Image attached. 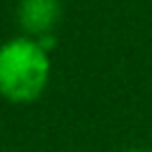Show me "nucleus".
<instances>
[{"label":"nucleus","mask_w":152,"mask_h":152,"mask_svg":"<svg viewBox=\"0 0 152 152\" xmlns=\"http://www.w3.org/2000/svg\"><path fill=\"white\" fill-rule=\"evenodd\" d=\"M128 152H152V150H145V147H138V150H128Z\"/></svg>","instance_id":"3"},{"label":"nucleus","mask_w":152,"mask_h":152,"mask_svg":"<svg viewBox=\"0 0 152 152\" xmlns=\"http://www.w3.org/2000/svg\"><path fill=\"white\" fill-rule=\"evenodd\" d=\"M62 19V0H19L17 2V21L24 36L45 40L52 38L55 26Z\"/></svg>","instance_id":"2"},{"label":"nucleus","mask_w":152,"mask_h":152,"mask_svg":"<svg viewBox=\"0 0 152 152\" xmlns=\"http://www.w3.org/2000/svg\"><path fill=\"white\" fill-rule=\"evenodd\" d=\"M50 50L28 36L0 43V95L14 104L38 100L50 81Z\"/></svg>","instance_id":"1"}]
</instances>
